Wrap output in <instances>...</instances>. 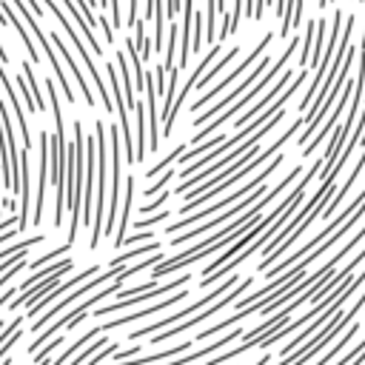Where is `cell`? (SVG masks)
<instances>
[{
    "label": "cell",
    "mask_w": 365,
    "mask_h": 365,
    "mask_svg": "<svg viewBox=\"0 0 365 365\" xmlns=\"http://www.w3.org/2000/svg\"><path fill=\"white\" fill-rule=\"evenodd\" d=\"M271 40H274V34H265V37H262V43H257V46H254V51H251V54L242 60V66H237V68H234L231 74H225V77H222V80H220V83H217L211 91H205L200 100H194V111L205 108V106H208V103H211V100H214L220 91H225V88H228L234 80H240V74H242L245 68H254V66H257V60H259V57H265V46H271Z\"/></svg>",
    "instance_id": "cell-12"
},
{
    "label": "cell",
    "mask_w": 365,
    "mask_h": 365,
    "mask_svg": "<svg viewBox=\"0 0 365 365\" xmlns=\"http://www.w3.org/2000/svg\"><path fill=\"white\" fill-rule=\"evenodd\" d=\"M188 277L191 274H182V277H177V279H171L168 285H157L154 291H148L145 297H125V299H120V302H111V305H103L100 311H94V317L97 319H103L106 314H114V311H123V308H128V305H137V302H145V299H151V297H160V294H174V291H180L185 282H188Z\"/></svg>",
    "instance_id": "cell-14"
},
{
    "label": "cell",
    "mask_w": 365,
    "mask_h": 365,
    "mask_svg": "<svg viewBox=\"0 0 365 365\" xmlns=\"http://www.w3.org/2000/svg\"><path fill=\"white\" fill-rule=\"evenodd\" d=\"M123 274V265L120 268H108V271H103V274H97V277H91L88 282H83V285H77L74 291H68V297H63V299H57L54 305H48L43 314H40V319H31V331H43L46 325H51L54 319H57V314H63L71 302H77L83 294H88V291H94L97 285H106L108 279H117Z\"/></svg>",
    "instance_id": "cell-7"
},
{
    "label": "cell",
    "mask_w": 365,
    "mask_h": 365,
    "mask_svg": "<svg viewBox=\"0 0 365 365\" xmlns=\"http://www.w3.org/2000/svg\"><path fill=\"white\" fill-rule=\"evenodd\" d=\"M168 197H171V191H163V194H157V197H154L151 202L140 205V211H143V214H151V211H157V208H160V205H163V202H165Z\"/></svg>",
    "instance_id": "cell-34"
},
{
    "label": "cell",
    "mask_w": 365,
    "mask_h": 365,
    "mask_svg": "<svg viewBox=\"0 0 365 365\" xmlns=\"http://www.w3.org/2000/svg\"><path fill=\"white\" fill-rule=\"evenodd\" d=\"M0 365H11V359H3V362H0Z\"/></svg>",
    "instance_id": "cell-42"
},
{
    "label": "cell",
    "mask_w": 365,
    "mask_h": 365,
    "mask_svg": "<svg viewBox=\"0 0 365 365\" xmlns=\"http://www.w3.org/2000/svg\"><path fill=\"white\" fill-rule=\"evenodd\" d=\"M46 91L51 100V117H54V134H51V185L57 188V205H54V228H60L63 222V211H66V200H63V188H66V171L63 165L68 163V148H66V123H63V111L57 103V86L48 77L46 80Z\"/></svg>",
    "instance_id": "cell-1"
},
{
    "label": "cell",
    "mask_w": 365,
    "mask_h": 365,
    "mask_svg": "<svg viewBox=\"0 0 365 365\" xmlns=\"http://www.w3.org/2000/svg\"><path fill=\"white\" fill-rule=\"evenodd\" d=\"M134 111H137V163H140L145 157V151H148V143H145V108L137 103Z\"/></svg>",
    "instance_id": "cell-25"
},
{
    "label": "cell",
    "mask_w": 365,
    "mask_h": 365,
    "mask_svg": "<svg viewBox=\"0 0 365 365\" xmlns=\"http://www.w3.org/2000/svg\"><path fill=\"white\" fill-rule=\"evenodd\" d=\"M66 185H68V197H66V208L71 214L68 222V245H74L77 231H80V197H83V185H86V140H83V125L80 120L74 123V143L68 148V174H66Z\"/></svg>",
    "instance_id": "cell-2"
},
{
    "label": "cell",
    "mask_w": 365,
    "mask_h": 365,
    "mask_svg": "<svg viewBox=\"0 0 365 365\" xmlns=\"http://www.w3.org/2000/svg\"><path fill=\"white\" fill-rule=\"evenodd\" d=\"M154 254V251H160V242H148V245H137L134 251H125V254H117L114 259H111V268H120V265H125V259H134V257H143V254Z\"/></svg>",
    "instance_id": "cell-28"
},
{
    "label": "cell",
    "mask_w": 365,
    "mask_h": 365,
    "mask_svg": "<svg viewBox=\"0 0 365 365\" xmlns=\"http://www.w3.org/2000/svg\"><path fill=\"white\" fill-rule=\"evenodd\" d=\"M143 240H151V231H140L134 237H125V245H134V242H143Z\"/></svg>",
    "instance_id": "cell-38"
},
{
    "label": "cell",
    "mask_w": 365,
    "mask_h": 365,
    "mask_svg": "<svg viewBox=\"0 0 365 365\" xmlns=\"http://www.w3.org/2000/svg\"><path fill=\"white\" fill-rule=\"evenodd\" d=\"M60 3H63V9H66L71 17H74V23H80V34H83V40L91 46V54H103V46L94 40V34H91V26H88V20L83 17V11L77 9V3H74V0H60Z\"/></svg>",
    "instance_id": "cell-21"
},
{
    "label": "cell",
    "mask_w": 365,
    "mask_h": 365,
    "mask_svg": "<svg viewBox=\"0 0 365 365\" xmlns=\"http://www.w3.org/2000/svg\"><path fill=\"white\" fill-rule=\"evenodd\" d=\"M237 336H242V328H240V331H231V334H225V336H220L217 342H211V345H205V348H200V351H194V354H188V356H177V359H168V365H194L197 359H208L214 351L225 348V345H228V342H234Z\"/></svg>",
    "instance_id": "cell-19"
},
{
    "label": "cell",
    "mask_w": 365,
    "mask_h": 365,
    "mask_svg": "<svg viewBox=\"0 0 365 365\" xmlns=\"http://www.w3.org/2000/svg\"><path fill=\"white\" fill-rule=\"evenodd\" d=\"M6 60H9V54H6V48L0 46V63H6Z\"/></svg>",
    "instance_id": "cell-41"
},
{
    "label": "cell",
    "mask_w": 365,
    "mask_h": 365,
    "mask_svg": "<svg viewBox=\"0 0 365 365\" xmlns=\"http://www.w3.org/2000/svg\"><path fill=\"white\" fill-rule=\"evenodd\" d=\"M237 54H240V46H234L231 51H225V54H222V60L217 63V68H208V71H205V74L200 77L197 88H205V86H208V83H211V80H214V77H217V74H220V71H222V68H225V66H228V63H231V60H234Z\"/></svg>",
    "instance_id": "cell-26"
},
{
    "label": "cell",
    "mask_w": 365,
    "mask_h": 365,
    "mask_svg": "<svg viewBox=\"0 0 365 365\" xmlns=\"http://www.w3.org/2000/svg\"><path fill=\"white\" fill-rule=\"evenodd\" d=\"M234 285H240V277H237V274H231L225 282H217V288H214V291H208L205 297H200L194 305H188V308H182V311H177V314H168L165 319H154L151 325H145V328H140V331H131V339H140V336H154V334H160L163 328H171V325H177L180 319L200 314L202 308H208V305H211V299H214V297H220V294H228Z\"/></svg>",
    "instance_id": "cell-6"
},
{
    "label": "cell",
    "mask_w": 365,
    "mask_h": 365,
    "mask_svg": "<svg viewBox=\"0 0 365 365\" xmlns=\"http://www.w3.org/2000/svg\"><path fill=\"white\" fill-rule=\"evenodd\" d=\"M26 3H29V9H31V11H34V14H37V17H40V14H43V6H40V3H37V0H26Z\"/></svg>",
    "instance_id": "cell-40"
},
{
    "label": "cell",
    "mask_w": 365,
    "mask_h": 365,
    "mask_svg": "<svg viewBox=\"0 0 365 365\" xmlns=\"http://www.w3.org/2000/svg\"><path fill=\"white\" fill-rule=\"evenodd\" d=\"M188 294L185 291H174L168 299H163V302H154V305H148V308H143V311H134V314H125V317H120V319H111V322H103V334L106 331H111V328H123V325H128V322H134V319H143V317H148V314H160V311H165V308H171V305H177V302H182Z\"/></svg>",
    "instance_id": "cell-15"
},
{
    "label": "cell",
    "mask_w": 365,
    "mask_h": 365,
    "mask_svg": "<svg viewBox=\"0 0 365 365\" xmlns=\"http://www.w3.org/2000/svg\"><path fill=\"white\" fill-rule=\"evenodd\" d=\"M108 137H111V197H108V214H106V228H103V234H108V231H114V222H117V208H120V163H123V157H120V140H123V134H120V125H111L108 128Z\"/></svg>",
    "instance_id": "cell-11"
},
{
    "label": "cell",
    "mask_w": 365,
    "mask_h": 365,
    "mask_svg": "<svg viewBox=\"0 0 365 365\" xmlns=\"http://www.w3.org/2000/svg\"><path fill=\"white\" fill-rule=\"evenodd\" d=\"M251 285H254V279H251V277H248V279H242V282H240V285H234V288H231V291H228L222 299H217L214 305H208V308H202L200 314H194V319H182V322H177V325H171V328H165V331L154 334V336H151V342H168L171 336H180V334H185V331H191L194 325L205 322L208 317H214V314H217V311H222L225 305L237 302V299H240V294H245Z\"/></svg>",
    "instance_id": "cell-8"
},
{
    "label": "cell",
    "mask_w": 365,
    "mask_h": 365,
    "mask_svg": "<svg viewBox=\"0 0 365 365\" xmlns=\"http://www.w3.org/2000/svg\"><path fill=\"white\" fill-rule=\"evenodd\" d=\"M288 80H291V68H285V74H282V77H279V80L274 83V88L262 91V100H259V103H254V106H251V108H248L245 114L234 117V125H237V128H240V125H248V123H251V120H254L257 114H262V108H265V106H268V103H271V100H274V97H277V94H279L282 88H288Z\"/></svg>",
    "instance_id": "cell-16"
},
{
    "label": "cell",
    "mask_w": 365,
    "mask_h": 365,
    "mask_svg": "<svg viewBox=\"0 0 365 365\" xmlns=\"http://www.w3.org/2000/svg\"><path fill=\"white\" fill-rule=\"evenodd\" d=\"M40 242H46V234H34V237H29V240H20V242H14V245H9V248L0 251V262L9 259V257H14V254H23V251H29V248H34V245H40Z\"/></svg>",
    "instance_id": "cell-24"
},
{
    "label": "cell",
    "mask_w": 365,
    "mask_h": 365,
    "mask_svg": "<svg viewBox=\"0 0 365 365\" xmlns=\"http://www.w3.org/2000/svg\"><path fill=\"white\" fill-rule=\"evenodd\" d=\"M63 342H66V336H63V334H57L54 339H48V342H46V345H43V348L34 354V362H46V359H48V354H51L57 345H63Z\"/></svg>",
    "instance_id": "cell-32"
},
{
    "label": "cell",
    "mask_w": 365,
    "mask_h": 365,
    "mask_svg": "<svg viewBox=\"0 0 365 365\" xmlns=\"http://www.w3.org/2000/svg\"><path fill=\"white\" fill-rule=\"evenodd\" d=\"M0 9H3V14H6V20H9V26H14V31L20 34V40H23V46H26V51H29V57L37 63L40 60V54H37V48H34V43H31V37H29V31L23 29V23H20V17L11 11V3L9 0H0Z\"/></svg>",
    "instance_id": "cell-22"
},
{
    "label": "cell",
    "mask_w": 365,
    "mask_h": 365,
    "mask_svg": "<svg viewBox=\"0 0 365 365\" xmlns=\"http://www.w3.org/2000/svg\"><path fill=\"white\" fill-rule=\"evenodd\" d=\"M354 322H356V311H351V308H348L345 314L339 311L331 322H325V325L314 334V339H311V342H302V345H299V348H294L288 356H282V362H279V365H308V359H314V356H317V354H319L331 339H336V336H339L342 331H348Z\"/></svg>",
    "instance_id": "cell-4"
},
{
    "label": "cell",
    "mask_w": 365,
    "mask_h": 365,
    "mask_svg": "<svg viewBox=\"0 0 365 365\" xmlns=\"http://www.w3.org/2000/svg\"><path fill=\"white\" fill-rule=\"evenodd\" d=\"M125 26H137V0H128V23Z\"/></svg>",
    "instance_id": "cell-39"
},
{
    "label": "cell",
    "mask_w": 365,
    "mask_h": 365,
    "mask_svg": "<svg viewBox=\"0 0 365 365\" xmlns=\"http://www.w3.org/2000/svg\"><path fill=\"white\" fill-rule=\"evenodd\" d=\"M165 11L168 17H174L177 11H182V0H165Z\"/></svg>",
    "instance_id": "cell-37"
},
{
    "label": "cell",
    "mask_w": 365,
    "mask_h": 365,
    "mask_svg": "<svg viewBox=\"0 0 365 365\" xmlns=\"http://www.w3.org/2000/svg\"><path fill=\"white\" fill-rule=\"evenodd\" d=\"M171 177H174V168H165L160 177H157V182H151L145 191H143V197H145V202H148V197H157L160 194V188L165 185V182H171Z\"/></svg>",
    "instance_id": "cell-29"
},
{
    "label": "cell",
    "mask_w": 365,
    "mask_h": 365,
    "mask_svg": "<svg viewBox=\"0 0 365 365\" xmlns=\"http://www.w3.org/2000/svg\"><path fill=\"white\" fill-rule=\"evenodd\" d=\"M0 185H3V182H0Z\"/></svg>",
    "instance_id": "cell-43"
},
{
    "label": "cell",
    "mask_w": 365,
    "mask_h": 365,
    "mask_svg": "<svg viewBox=\"0 0 365 365\" xmlns=\"http://www.w3.org/2000/svg\"><path fill=\"white\" fill-rule=\"evenodd\" d=\"M108 6H111V26H125V23H120V0H108Z\"/></svg>",
    "instance_id": "cell-36"
},
{
    "label": "cell",
    "mask_w": 365,
    "mask_h": 365,
    "mask_svg": "<svg viewBox=\"0 0 365 365\" xmlns=\"http://www.w3.org/2000/svg\"><path fill=\"white\" fill-rule=\"evenodd\" d=\"M182 154H185V145H174V148H171V151H168L157 165H151V168L145 171V177H160V174H163L165 168H171V163H174L177 157H182Z\"/></svg>",
    "instance_id": "cell-27"
},
{
    "label": "cell",
    "mask_w": 365,
    "mask_h": 365,
    "mask_svg": "<svg viewBox=\"0 0 365 365\" xmlns=\"http://www.w3.org/2000/svg\"><path fill=\"white\" fill-rule=\"evenodd\" d=\"M43 3H46V9L54 14V20L63 26V31H66V34H68V40L74 43V48L80 51V57H83V63H86V68H88V74H91V80H94V86H97V91H100V97H103V108H106V111H111V108H114V103H111V97H108L106 86H103V74L94 68V60H91V54H88V51H86V46H83L80 31L74 29V23H68L66 11H63V9H57V3H54V0H43Z\"/></svg>",
    "instance_id": "cell-9"
},
{
    "label": "cell",
    "mask_w": 365,
    "mask_h": 365,
    "mask_svg": "<svg viewBox=\"0 0 365 365\" xmlns=\"http://www.w3.org/2000/svg\"><path fill=\"white\" fill-rule=\"evenodd\" d=\"M48 40L57 46V51L63 54V60H66V66H68V71H71V77L80 83V94H83V100H86V106H94V94H91V88H88V83H86V77H83V71L77 68V63H74V57L68 54V48L63 46V40L57 37V31H51L48 34Z\"/></svg>",
    "instance_id": "cell-17"
},
{
    "label": "cell",
    "mask_w": 365,
    "mask_h": 365,
    "mask_svg": "<svg viewBox=\"0 0 365 365\" xmlns=\"http://www.w3.org/2000/svg\"><path fill=\"white\" fill-rule=\"evenodd\" d=\"M208 3V11H205V34L208 40L217 43V34H214V26H217V0H205Z\"/></svg>",
    "instance_id": "cell-31"
},
{
    "label": "cell",
    "mask_w": 365,
    "mask_h": 365,
    "mask_svg": "<svg viewBox=\"0 0 365 365\" xmlns=\"http://www.w3.org/2000/svg\"><path fill=\"white\" fill-rule=\"evenodd\" d=\"M131 205H134V177H125V202H123V211H120V228L114 234V245L123 248L125 245V228H128V220H131Z\"/></svg>",
    "instance_id": "cell-20"
},
{
    "label": "cell",
    "mask_w": 365,
    "mask_h": 365,
    "mask_svg": "<svg viewBox=\"0 0 365 365\" xmlns=\"http://www.w3.org/2000/svg\"><path fill=\"white\" fill-rule=\"evenodd\" d=\"M279 163H282V157L277 154V157H274V160H271V163L262 168V174H257V177H251L248 182H242V185H240V191L228 194L225 200H220V202H214V205H205V208H200V211H191V214H185L182 220H177V222H174L171 228H165V231H168V234H174V231H180V228H188V225H194V222H205V220H211L217 211H225V208H228L231 202H237L240 197H245V194L257 191V188H259V185H262V182H265V180H268V177L277 171V165H279Z\"/></svg>",
    "instance_id": "cell-5"
},
{
    "label": "cell",
    "mask_w": 365,
    "mask_h": 365,
    "mask_svg": "<svg viewBox=\"0 0 365 365\" xmlns=\"http://www.w3.org/2000/svg\"><path fill=\"white\" fill-rule=\"evenodd\" d=\"M48 165H51V134H40V168H37V200H34V217L31 222L40 225L43 205H46V185H48Z\"/></svg>",
    "instance_id": "cell-13"
},
{
    "label": "cell",
    "mask_w": 365,
    "mask_h": 365,
    "mask_svg": "<svg viewBox=\"0 0 365 365\" xmlns=\"http://www.w3.org/2000/svg\"><path fill=\"white\" fill-rule=\"evenodd\" d=\"M165 217H168V211H157V214H151V217H145V220H137V222H134V228H148V231H151V225L163 222Z\"/></svg>",
    "instance_id": "cell-33"
},
{
    "label": "cell",
    "mask_w": 365,
    "mask_h": 365,
    "mask_svg": "<svg viewBox=\"0 0 365 365\" xmlns=\"http://www.w3.org/2000/svg\"><path fill=\"white\" fill-rule=\"evenodd\" d=\"M20 336H23V331L17 328V331H14V334H11L9 339H3V342H0V362L6 359V354L11 351V345H14V342H20Z\"/></svg>",
    "instance_id": "cell-35"
},
{
    "label": "cell",
    "mask_w": 365,
    "mask_h": 365,
    "mask_svg": "<svg viewBox=\"0 0 365 365\" xmlns=\"http://www.w3.org/2000/svg\"><path fill=\"white\" fill-rule=\"evenodd\" d=\"M125 51L131 54V68H134V83H137V88L140 91H145V71H143V57H140V48L131 43V40H125Z\"/></svg>",
    "instance_id": "cell-23"
},
{
    "label": "cell",
    "mask_w": 365,
    "mask_h": 365,
    "mask_svg": "<svg viewBox=\"0 0 365 365\" xmlns=\"http://www.w3.org/2000/svg\"><path fill=\"white\" fill-rule=\"evenodd\" d=\"M268 194V182H262L257 191H251L240 205H231V208H225V211H220V214H214L211 220H205V222H200V228H191V231H185V234H177L174 240H171V245H182V242H188V240H194V237H200V234H205V231H214L217 225H225V222H231V220H237L240 214H245L254 202H259L262 197Z\"/></svg>",
    "instance_id": "cell-10"
},
{
    "label": "cell",
    "mask_w": 365,
    "mask_h": 365,
    "mask_svg": "<svg viewBox=\"0 0 365 365\" xmlns=\"http://www.w3.org/2000/svg\"><path fill=\"white\" fill-rule=\"evenodd\" d=\"M194 0H182V40H180V63L177 68H185L191 54V29H194Z\"/></svg>",
    "instance_id": "cell-18"
},
{
    "label": "cell",
    "mask_w": 365,
    "mask_h": 365,
    "mask_svg": "<svg viewBox=\"0 0 365 365\" xmlns=\"http://www.w3.org/2000/svg\"><path fill=\"white\" fill-rule=\"evenodd\" d=\"M299 46H302V40H299V37H294V40L285 46V51L279 54V60H277L274 66H268V71L262 74V80H257V83H254V86H251V88H248V91H245V94H242L237 103H231V106L225 108V114H217V117H214V120H211V123H208V125H205V128H202V131L194 137V143H205V137H211V134H214V131H217V128H220L225 120H231L234 114H240V108H242V106H248V103H251V100H254L259 91H265V86H268V83H271V80L279 74V68H285L288 57H291V54H294Z\"/></svg>",
    "instance_id": "cell-3"
},
{
    "label": "cell",
    "mask_w": 365,
    "mask_h": 365,
    "mask_svg": "<svg viewBox=\"0 0 365 365\" xmlns=\"http://www.w3.org/2000/svg\"><path fill=\"white\" fill-rule=\"evenodd\" d=\"M314 31H317V23H308V29H305V34H302V46H299V68L308 63V51H311V37H314Z\"/></svg>",
    "instance_id": "cell-30"
}]
</instances>
